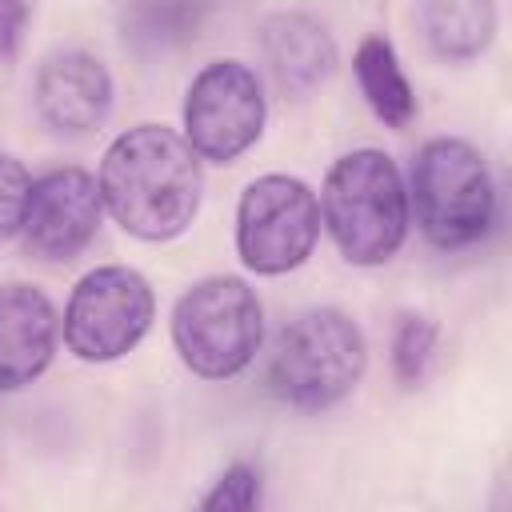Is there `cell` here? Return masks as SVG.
Instances as JSON below:
<instances>
[{"mask_svg": "<svg viewBox=\"0 0 512 512\" xmlns=\"http://www.w3.org/2000/svg\"><path fill=\"white\" fill-rule=\"evenodd\" d=\"M28 192H32V176L28 168L0 152V244L20 236V224H24V208H28Z\"/></svg>", "mask_w": 512, "mask_h": 512, "instance_id": "cell-17", "label": "cell"}, {"mask_svg": "<svg viewBox=\"0 0 512 512\" xmlns=\"http://www.w3.org/2000/svg\"><path fill=\"white\" fill-rule=\"evenodd\" d=\"M156 320L152 284L124 264L92 268L76 280L64 304V344L84 364H108L128 356Z\"/></svg>", "mask_w": 512, "mask_h": 512, "instance_id": "cell-6", "label": "cell"}, {"mask_svg": "<svg viewBox=\"0 0 512 512\" xmlns=\"http://www.w3.org/2000/svg\"><path fill=\"white\" fill-rule=\"evenodd\" d=\"M408 208L436 248H468L496 220V180L484 152L460 136L428 140L412 160Z\"/></svg>", "mask_w": 512, "mask_h": 512, "instance_id": "cell-4", "label": "cell"}, {"mask_svg": "<svg viewBox=\"0 0 512 512\" xmlns=\"http://www.w3.org/2000/svg\"><path fill=\"white\" fill-rule=\"evenodd\" d=\"M32 104L52 132L88 136L112 112V72L84 48H60L36 68Z\"/></svg>", "mask_w": 512, "mask_h": 512, "instance_id": "cell-10", "label": "cell"}, {"mask_svg": "<svg viewBox=\"0 0 512 512\" xmlns=\"http://www.w3.org/2000/svg\"><path fill=\"white\" fill-rule=\"evenodd\" d=\"M104 212L136 240H176L200 212L204 168L192 144L164 124L120 132L100 160Z\"/></svg>", "mask_w": 512, "mask_h": 512, "instance_id": "cell-1", "label": "cell"}, {"mask_svg": "<svg viewBox=\"0 0 512 512\" xmlns=\"http://www.w3.org/2000/svg\"><path fill=\"white\" fill-rule=\"evenodd\" d=\"M320 236L316 192L284 172H268L240 192L236 204V252L256 276H284L300 268Z\"/></svg>", "mask_w": 512, "mask_h": 512, "instance_id": "cell-7", "label": "cell"}, {"mask_svg": "<svg viewBox=\"0 0 512 512\" xmlns=\"http://www.w3.org/2000/svg\"><path fill=\"white\" fill-rule=\"evenodd\" d=\"M416 24L432 56L468 64L496 36V0H420Z\"/></svg>", "mask_w": 512, "mask_h": 512, "instance_id": "cell-13", "label": "cell"}, {"mask_svg": "<svg viewBox=\"0 0 512 512\" xmlns=\"http://www.w3.org/2000/svg\"><path fill=\"white\" fill-rule=\"evenodd\" d=\"M436 356V324L420 312H404L392 332V372L400 384H420Z\"/></svg>", "mask_w": 512, "mask_h": 512, "instance_id": "cell-15", "label": "cell"}, {"mask_svg": "<svg viewBox=\"0 0 512 512\" xmlns=\"http://www.w3.org/2000/svg\"><path fill=\"white\" fill-rule=\"evenodd\" d=\"M28 0H0V60H12L24 44V28H28Z\"/></svg>", "mask_w": 512, "mask_h": 512, "instance_id": "cell-18", "label": "cell"}, {"mask_svg": "<svg viewBox=\"0 0 512 512\" xmlns=\"http://www.w3.org/2000/svg\"><path fill=\"white\" fill-rule=\"evenodd\" d=\"M100 220H104V200L96 176L76 164H64L32 180L20 240L28 256L44 264H68L92 244Z\"/></svg>", "mask_w": 512, "mask_h": 512, "instance_id": "cell-9", "label": "cell"}, {"mask_svg": "<svg viewBox=\"0 0 512 512\" xmlns=\"http://www.w3.org/2000/svg\"><path fill=\"white\" fill-rule=\"evenodd\" d=\"M256 40L264 68L284 96H308L336 72V40L312 12H272Z\"/></svg>", "mask_w": 512, "mask_h": 512, "instance_id": "cell-12", "label": "cell"}, {"mask_svg": "<svg viewBox=\"0 0 512 512\" xmlns=\"http://www.w3.org/2000/svg\"><path fill=\"white\" fill-rule=\"evenodd\" d=\"M256 504H260V468H252L244 460L228 464L216 476L212 492L200 496V508L204 512H248Z\"/></svg>", "mask_w": 512, "mask_h": 512, "instance_id": "cell-16", "label": "cell"}, {"mask_svg": "<svg viewBox=\"0 0 512 512\" xmlns=\"http://www.w3.org/2000/svg\"><path fill=\"white\" fill-rule=\"evenodd\" d=\"M352 76L356 88L364 96V104L372 108V116L388 128H408L416 120V92L400 68L396 48L384 36H364L356 56H352Z\"/></svg>", "mask_w": 512, "mask_h": 512, "instance_id": "cell-14", "label": "cell"}, {"mask_svg": "<svg viewBox=\"0 0 512 512\" xmlns=\"http://www.w3.org/2000/svg\"><path fill=\"white\" fill-rule=\"evenodd\" d=\"M320 224L348 264H388L412 224L408 184L396 160L380 148L344 152L320 188Z\"/></svg>", "mask_w": 512, "mask_h": 512, "instance_id": "cell-2", "label": "cell"}, {"mask_svg": "<svg viewBox=\"0 0 512 512\" xmlns=\"http://www.w3.org/2000/svg\"><path fill=\"white\" fill-rule=\"evenodd\" d=\"M368 368V340L340 308H308L292 316L268 352V388L300 412L340 404Z\"/></svg>", "mask_w": 512, "mask_h": 512, "instance_id": "cell-3", "label": "cell"}, {"mask_svg": "<svg viewBox=\"0 0 512 512\" xmlns=\"http://www.w3.org/2000/svg\"><path fill=\"white\" fill-rule=\"evenodd\" d=\"M60 316L32 284H0V392H20L56 356Z\"/></svg>", "mask_w": 512, "mask_h": 512, "instance_id": "cell-11", "label": "cell"}, {"mask_svg": "<svg viewBox=\"0 0 512 512\" xmlns=\"http://www.w3.org/2000/svg\"><path fill=\"white\" fill-rule=\"evenodd\" d=\"M264 120L268 96L244 60L204 64L184 92V140L200 160L232 164L260 140Z\"/></svg>", "mask_w": 512, "mask_h": 512, "instance_id": "cell-8", "label": "cell"}, {"mask_svg": "<svg viewBox=\"0 0 512 512\" xmlns=\"http://www.w3.org/2000/svg\"><path fill=\"white\" fill-rule=\"evenodd\" d=\"M264 340V304L240 276H204L172 308V344L200 380L240 376Z\"/></svg>", "mask_w": 512, "mask_h": 512, "instance_id": "cell-5", "label": "cell"}]
</instances>
